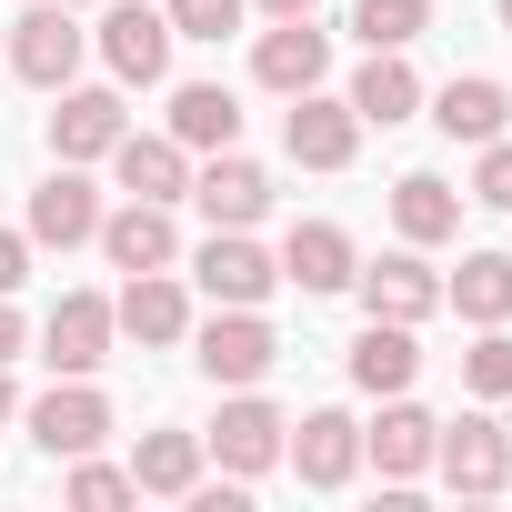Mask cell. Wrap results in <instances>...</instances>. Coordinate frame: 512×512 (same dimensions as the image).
Returning <instances> with one entry per match:
<instances>
[{"instance_id": "cell-19", "label": "cell", "mask_w": 512, "mask_h": 512, "mask_svg": "<svg viewBox=\"0 0 512 512\" xmlns=\"http://www.w3.org/2000/svg\"><path fill=\"white\" fill-rule=\"evenodd\" d=\"M31 241H51V251H71V241H91L101 231V191L81 181V161H61L41 191H31V221H21Z\"/></svg>"}, {"instance_id": "cell-1", "label": "cell", "mask_w": 512, "mask_h": 512, "mask_svg": "<svg viewBox=\"0 0 512 512\" xmlns=\"http://www.w3.org/2000/svg\"><path fill=\"white\" fill-rule=\"evenodd\" d=\"M91 41H101V61H111V81H121V91L171 81V11H151V0H111Z\"/></svg>"}, {"instance_id": "cell-29", "label": "cell", "mask_w": 512, "mask_h": 512, "mask_svg": "<svg viewBox=\"0 0 512 512\" xmlns=\"http://www.w3.org/2000/svg\"><path fill=\"white\" fill-rule=\"evenodd\" d=\"M462 392L472 402H512V332L502 322H482V342L462 352Z\"/></svg>"}, {"instance_id": "cell-34", "label": "cell", "mask_w": 512, "mask_h": 512, "mask_svg": "<svg viewBox=\"0 0 512 512\" xmlns=\"http://www.w3.org/2000/svg\"><path fill=\"white\" fill-rule=\"evenodd\" d=\"M21 342H31V322L11 312V292H0V362H21Z\"/></svg>"}, {"instance_id": "cell-5", "label": "cell", "mask_w": 512, "mask_h": 512, "mask_svg": "<svg viewBox=\"0 0 512 512\" xmlns=\"http://www.w3.org/2000/svg\"><path fill=\"white\" fill-rule=\"evenodd\" d=\"M31 442H41L51 462H81V452H101V442H111V402H101L91 382L51 372V392L31 402Z\"/></svg>"}, {"instance_id": "cell-6", "label": "cell", "mask_w": 512, "mask_h": 512, "mask_svg": "<svg viewBox=\"0 0 512 512\" xmlns=\"http://www.w3.org/2000/svg\"><path fill=\"white\" fill-rule=\"evenodd\" d=\"M432 472H442L452 492H502V482H512V432H502L492 412H462V422L432 432Z\"/></svg>"}, {"instance_id": "cell-23", "label": "cell", "mask_w": 512, "mask_h": 512, "mask_svg": "<svg viewBox=\"0 0 512 512\" xmlns=\"http://www.w3.org/2000/svg\"><path fill=\"white\" fill-rule=\"evenodd\" d=\"M392 231H402L412 251L452 241V231H462V191H452L442 171H402V181H392Z\"/></svg>"}, {"instance_id": "cell-2", "label": "cell", "mask_w": 512, "mask_h": 512, "mask_svg": "<svg viewBox=\"0 0 512 512\" xmlns=\"http://www.w3.org/2000/svg\"><path fill=\"white\" fill-rule=\"evenodd\" d=\"M81 51H91V31H81L71 0H41V11H21V21H11V71H21L31 91H71Z\"/></svg>"}, {"instance_id": "cell-38", "label": "cell", "mask_w": 512, "mask_h": 512, "mask_svg": "<svg viewBox=\"0 0 512 512\" xmlns=\"http://www.w3.org/2000/svg\"><path fill=\"white\" fill-rule=\"evenodd\" d=\"M71 11H91V0H71Z\"/></svg>"}, {"instance_id": "cell-17", "label": "cell", "mask_w": 512, "mask_h": 512, "mask_svg": "<svg viewBox=\"0 0 512 512\" xmlns=\"http://www.w3.org/2000/svg\"><path fill=\"white\" fill-rule=\"evenodd\" d=\"M432 412L412 402V392H382V422L362 432V462H382V482H412V472H432Z\"/></svg>"}, {"instance_id": "cell-15", "label": "cell", "mask_w": 512, "mask_h": 512, "mask_svg": "<svg viewBox=\"0 0 512 512\" xmlns=\"http://www.w3.org/2000/svg\"><path fill=\"white\" fill-rule=\"evenodd\" d=\"M502 121H512V91H502L492 71H452V81L432 91V131H442V141H472V151H482V141H502Z\"/></svg>"}, {"instance_id": "cell-35", "label": "cell", "mask_w": 512, "mask_h": 512, "mask_svg": "<svg viewBox=\"0 0 512 512\" xmlns=\"http://www.w3.org/2000/svg\"><path fill=\"white\" fill-rule=\"evenodd\" d=\"M262 11H272V21H302V11H322V0H262Z\"/></svg>"}, {"instance_id": "cell-16", "label": "cell", "mask_w": 512, "mask_h": 512, "mask_svg": "<svg viewBox=\"0 0 512 512\" xmlns=\"http://www.w3.org/2000/svg\"><path fill=\"white\" fill-rule=\"evenodd\" d=\"M121 131H131L121 81H111V91H81V81H71V91H61V111H51V151H61V161H111V141H121Z\"/></svg>"}, {"instance_id": "cell-9", "label": "cell", "mask_w": 512, "mask_h": 512, "mask_svg": "<svg viewBox=\"0 0 512 512\" xmlns=\"http://www.w3.org/2000/svg\"><path fill=\"white\" fill-rule=\"evenodd\" d=\"M352 292H362V312H372V322H432V312H442V272L422 262L412 241H402V251H382V262H362V272H352Z\"/></svg>"}, {"instance_id": "cell-11", "label": "cell", "mask_w": 512, "mask_h": 512, "mask_svg": "<svg viewBox=\"0 0 512 512\" xmlns=\"http://www.w3.org/2000/svg\"><path fill=\"white\" fill-rule=\"evenodd\" d=\"M282 151H292L302 171H352V151H362V111H352V101H322V91H292Z\"/></svg>"}, {"instance_id": "cell-30", "label": "cell", "mask_w": 512, "mask_h": 512, "mask_svg": "<svg viewBox=\"0 0 512 512\" xmlns=\"http://www.w3.org/2000/svg\"><path fill=\"white\" fill-rule=\"evenodd\" d=\"M251 0H171V41H231Z\"/></svg>"}, {"instance_id": "cell-28", "label": "cell", "mask_w": 512, "mask_h": 512, "mask_svg": "<svg viewBox=\"0 0 512 512\" xmlns=\"http://www.w3.org/2000/svg\"><path fill=\"white\" fill-rule=\"evenodd\" d=\"M352 31H362V51H412L432 31V0H352Z\"/></svg>"}, {"instance_id": "cell-21", "label": "cell", "mask_w": 512, "mask_h": 512, "mask_svg": "<svg viewBox=\"0 0 512 512\" xmlns=\"http://www.w3.org/2000/svg\"><path fill=\"white\" fill-rule=\"evenodd\" d=\"M352 272H362V262H352V231H342V221H292L282 282H302V292L322 302V292H352Z\"/></svg>"}, {"instance_id": "cell-8", "label": "cell", "mask_w": 512, "mask_h": 512, "mask_svg": "<svg viewBox=\"0 0 512 512\" xmlns=\"http://www.w3.org/2000/svg\"><path fill=\"white\" fill-rule=\"evenodd\" d=\"M191 282H201L211 302H231V312H262L272 282H282V262H272L251 231H211V241H201V262H191Z\"/></svg>"}, {"instance_id": "cell-27", "label": "cell", "mask_w": 512, "mask_h": 512, "mask_svg": "<svg viewBox=\"0 0 512 512\" xmlns=\"http://www.w3.org/2000/svg\"><path fill=\"white\" fill-rule=\"evenodd\" d=\"M201 462H211L201 432H141V442H131V482H141V492H171V502L201 482Z\"/></svg>"}, {"instance_id": "cell-10", "label": "cell", "mask_w": 512, "mask_h": 512, "mask_svg": "<svg viewBox=\"0 0 512 512\" xmlns=\"http://www.w3.org/2000/svg\"><path fill=\"white\" fill-rule=\"evenodd\" d=\"M111 332H121V322H111V302H101V292H61V302H51V322H41V362H51V372H71V382H91V372L111 362Z\"/></svg>"}, {"instance_id": "cell-18", "label": "cell", "mask_w": 512, "mask_h": 512, "mask_svg": "<svg viewBox=\"0 0 512 512\" xmlns=\"http://www.w3.org/2000/svg\"><path fill=\"white\" fill-rule=\"evenodd\" d=\"M111 171H121L131 201H181V191H191V151H181L171 131H121V141H111Z\"/></svg>"}, {"instance_id": "cell-32", "label": "cell", "mask_w": 512, "mask_h": 512, "mask_svg": "<svg viewBox=\"0 0 512 512\" xmlns=\"http://www.w3.org/2000/svg\"><path fill=\"white\" fill-rule=\"evenodd\" d=\"M472 201H482V211H512V141H482V161H472Z\"/></svg>"}, {"instance_id": "cell-26", "label": "cell", "mask_w": 512, "mask_h": 512, "mask_svg": "<svg viewBox=\"0 0 512 512\" xmlns=\"http://www.w3.org/2000/svg\"><path fill=\"white\" fill-rule=\"evenodd\" d=\"M442 302L482 332V322H512V251H462V272L442 282Z\"/></svg>"}, {"instance_id": "cell-12", "label": "cell", "mask_w": 512, "mask_h": 512, "mask_svg": "<svg viewBox=\"0 0 512 512\" xmlns=\"http://www.w3.org/2000/svg\"><path fill=\"white\" fill-rule=\"evenodd\" d=\"M322 71H332V31H312V11L302 21H272L262 41H251V81L262 91H322Z\"/></svg>"}, {"instance_id": "cell-3", "label": "cell", "mask_w": 512, "mask_h": 512, "mask_svg": "<svg viewBox=\"0 0 512 512\" xmlns=\"http://www.w3.org/2000/svg\"><path fill=\"white\" fill-rule=\"evenodd\" d=\"M282 432H292V422H282V412H272L262 392L241 382V392L221 402V422L201 432V452H211V462H221L231 482H251V472H272V462H282Z\"/></svg>"}, {"instance_id": "cell-4", "label": "cell", "mask_w": 512, "mask_h": 512, "mask_svg": "<svg viewBox=\"0 0 512 512\" xmlns=\"http://www.w3.org/2000/svg\"><path fill=\"white\" fill-rule=\"evenodd\" d=\"M191 362H201L221 392H241V382H262V372L282 362V342H272V322H262V312H231V302H221V312L191 332Z\"/></svg>"}, {"instance_id": "cell-31", "label": "cell", "mask_w": 512, "mask_h": 512, "mask_svg": "<svg viewBox=\"0 0 512 512\" xmlns=\"http://www.w3.org/2000/svg\"><path fill=\"white\" fill-rule=\"evenodd\" d=\"M71 502H81V512H111V502H141V482H131V472H111V462H91V452H81V462H71Z\"/></svg>"}, {"instance_id": "cell-37", "label": "cell", "mask_w": 512, "mask_h": 512, "mask_svg": "<svg viewBox=\"0 0 512 512\" xmlns=\"http://www.w3.org/2000/svg\"><path fill=\"white\" fill-rule=\"evenodd\" d=\"M492 11H502V31H512V0H492Z\"/></svg>"}, {"instance_id": "cell-13", "label": "cell", "mask_w": 512, "mask_h": 512, "mask_svg": "<svg viewBox=\"0 0 512 512\" xmlns=\"http://www.w3.org/2000/svg\"><path fill=\"white\" fill-rule=\"evenodd\" d=\"M282 452H292V472H302L312 492H342V482L362 472V422H352V412H302V422L282 432Z\"/></svg>"}, {"instance_id": "cell-14", "label": "cell", "mask_w": 512, "mask_h": 512, "mask_svg": "<svg viewBox=\"0 0 512 512\" xmlns=\"http://www.w3.org/2000/svg\"><path fill=\"white\" fill-rule=\"evenodd\" d=\"M91 241L111 251V272H171V262H181L171 201H121V211H101V231H91Z\"/></svg>"}, {"instance_id": "cell-25", "label": "cell", "mask_w": 512, "mask_h": 512, "mask_svg": "<svg viewBox=\"0 0 512 512\" xmlns=\"http://www.w3.org/2000/svg\"><path fill=\"white\" fill-rule=\"evenodd\" d=\"M412 372H422L412 322H362V342H352V382L382 402V392H412Z\"/></svg>"}, {"instance_id": "cell-22", "label": "cell", "mask_w": 512, "mask_h": 512, "mask_svg": "<svg viewBox=\"0 0 512 512\" xmlns=\"http://www.w3.org/2000/svg\"><path fill=\"white\" fill-rule=\"evenodd\" d=\"M352 111H362V131H402L412 111H422V81H412V61L402 51H372L362 71H352V91H342Z\"/></svg>"}, {"instance_id": "cell-36", "label": "cell", "mask_w": 512, "mask_h": 512, "mask_svg": "<svg viewBox=\"0 0 512 512\" xmlns=\"http://www.w3.org/2000/svg\"><path fill=\"white\" fill-rule=\"evenodd\" d=\"M21 412V382H11V362H0V422H11Z\"/></svg>"}, {"instance_id": "cell-24", "label": "cell", "mask_w": 512, "mask_h": 512, "mask_svg": "<svg viewBox=\"0 0 512 512\" xmlns=\"http://www.w3.org/2000/svg\"><path fill=\"white\" fill-rule=\"evenodd\" d=\"M171 141H181V151H231V141H241V101H231L221 81H181V91H171Z\"/></svg>"}, {"instance_id": "cell-33", "label": "cell", "mask_w": 512, "mask_h": 512, "mask_svg": "<svg viewBox=\"0 0 512 512\" xmlns=\"http://www.w3.org/2000/svg\"><path fill=\"white\" fill-rule=\"evenodd\" d=\"M31 282V231H0V292Z\"/></svg>"}, {"instance_id": "cell-20", "label": "cell", "mask_w": 512, "mask_h": 512, "mask_svg": "<svg viewBox=\"0 0 512 512\" xmlns=\"http://www.w3.org/2000/svg\"><path fill=\"white\" fill-rule=\"evenodd\" d=\"M111 322H121L131 342H151V352H161V342H191V292H181L171 272H131L121 302H111Z\"/></svg>"}, {"instance_id": "cell-7", "label": "cell", "mask_w": 512, "mask_h": 512, "mask_svg": "<svg viewBox=\"0 0 512 512\" xmlns=\"http://www.w3.org/2000/svg\"><path fill=\"white\" fill-rule=\"evenodd\" d=\"M181 201H201V221H211V231H251V221L272 211V171H262V161H241V141H231V151H211V161L191 171V191H181Z\"/></svg>"}]
</instances>
